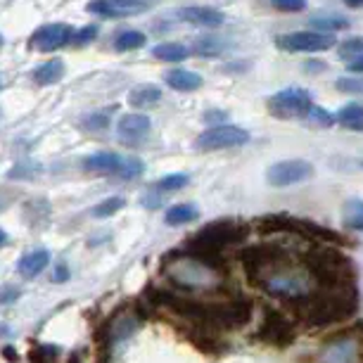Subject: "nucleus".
<instances>
[{
	"instance_id": "31",
	"label": "nucleus",
	"mask_w": 363,
	"mask_h": 363,
	"mask_svg": "<svg viewBox=\"0 0 363 363\" xmlns=\"http://www.w3.org/2000/svg\"><path fill=\"white\" fill-rule=\"evenodd\" d=\"M112 112V109H109ZM109 112H93L84 116V126L91 128V131H102V128H107L109 124Z\"/></svg>"
},
{
	"instance_id": "41",
	"label": "nucleus",
	"mask_w": 363,
	"mask_h": 363,
	"mask_svg": "<svg viewBox=\"0 0 363 363\" xmlns=\"http://www.w3.org/2000/svg\"><path fill=\"white\" fill-rule=\"evenodd\" d=\"M349 72H363V57L356 60V62L349 65Z\"/></svg>"
},
{
	"instance_id": "38",
	"label": "nucleus",
	"mask_w": 363,
	"mask_h": 363,
	"mask_svg": "<svg viewBox=\"0 0 363 363\" xmlns=\"http://www.w3.org/2000/svg\"><path fill=\"white\" fill-rule=\"evenodd\" d=\"M67 276H69V271H67V266H65V264H60L57 269H55V273H52V280H55V283H65Z\"/></svg>"
},
{
	"instance_id": "33",
	"label": "nucleus",
	"mask_w": 363,
	"mask_h": 363,
	"mask_svg": "<svg viewBox=\"0 0 363 363\" xmlns=\"http://www.w3.org/2000/svg\"><path fill=\"white\" fill-rule=\"evenodd\" d=\"M306 119H309L311 124H316L318 128H328L335 121V116L328 114L323 107H311V112L306 114Z\"/></svg>"
},
{
	"instance_id": "5",
	"label": "nucleus",
	"mask_w": 363,
	"mask_h": 363,
	"mask_svg": "<svg viewBox=\"0 0 363 363\" xmlns=\"http://www.w3.org/2000/svg\"><path fill=\"white\" fill-rule=\"evenodd\" d=\"M250 140V133L240 126H230V124H221V126H211L207 131H202L195 138V147L197 150H223V147H238L245 145Z\"/></svg>"
},
{
	"instance_id": "8",
	"label": "nucleus",
	"mask_w": 363,
	"mask_h": 363,
	"mask_svg": "<svg viewBox=\"0 0 363 363\" xmlns=\"http://www.w3.org/2000/svg\"><path fill=\"white\" fill-rule=\"evenodd\" d=\"M257 337L269 342V345L287 347L294 342V330H292L290 320H287L283 313L276 311V309H266L264 311V323H262V328H259Z\"/></svg>"
},
{
	"instance_id": "20",
	"label": "nucleus",
	"mask_w": 363,
	"mask_h": 363,
	"mask_svg": "<svg viewBox=\"0 0 363 363\" xmlns=\"http://www.w3.org/2000/svg\"><path fill=\"white\" fill-rule=\"evenodd\" d=\"M160 98H162V91L155 84H143L138 88H133L131 95H128V102H131L133 107H147V105H155Z\"/></svg>"
},
{
	"instance_id": "11",
	"label": "nucleus",
	"mask_w": 363,
	"mask_h": 363,
	"mask_svg": "<svg viewBox=\"0 0 363 363\" xmlns=\"http://www.w3.org/2000/svg\"><path fill=\"white\" fill-rule=\"evenodd\" d=\"M178 19L195 26H204V29H216L225 22V15L216 8H207V5H190V8L178 10Z\"/></svg>"
},
{
	"instance_id": "34",
	"label": "nucleus",
	"mask_w": 363,
	"mask_h": 363,
	"mask_svg": "<svg viewBox=\"0 0 363 363\" xmlns=\"http://www.w3.org/2000/svg\"><path fill=\"white\" fill-rule=\"evenodd\" d=\"M271 5L280 12H299L306 8V0H271Z\"/></svg>"
},
{
	"instance_id": "32",
	"label": "nucleus",
	"mask_w": 363,
	"mask_h": 363,
	"mask_svg": "<svg viewBox=\"0 0 363 363\" xmlns=\"http://www.w3.org/2000/svg\"><path fill=\"white\" fill-rule=\"evenodd\" d=\"M57 359V347H50V345H40L38 349L31 352V361L33 363H55Z\"/></svg>"
},
{
	"instance_id": "7",
	"label": "nucleus",
	"mask_w": 363,
	"mask_h": 363,
	"mask_svg": "<svg viewBox=\"0 0 363 363\" xmlns=\"http://www.w3.org/2000/svg\"><path fill=\"white\" fill-rule=\"evenodd\" d=\"M311 176H313V167L304 160L278 162V164H273V167L269 169V174H266L269 183L276 188H287V186H294V183L309 181Z\"/></svg>"
},
{
	"instance_id": "19",
	"label": "nucleus",
	"mask_w": 363,
	"mask_h": 363,
	"mask_svg": "<svg viewBox=\"0 0 363 363\" xmlns=\"http://www.w3.org/2000/svg\"><path fill=\"white\" fill-rule=\"evenodd\" d=\"M193 48H195L197 55H202V57H218V55H223L225 50H228L230 43L209 33V36H204V38H197L193 43Z\"/></svg>"
},
{
	"instance_id": "25",
	"label": "nucleus",
	"mask_w": 363,
	"mask_h": 363,
	"mask_svg": "<svg viewBox=\"0 0 363 363\" xmlns=\"http://www.w3.org/2000/svg\"><path fill=\"white\" fill-rule=\"evenodd\" d=\"M311 26L318 29L320 33H335V31L349 29V19L337 17V15H320L311 19Z\"/></svg>"
},
{
	"instance_id": "14",
	"label": "nucleus",
	"mask_w": 363,
	"mask_h": 363,
	"mask_svg": "<svg viewBox=\"0 0 363 363\" xmlns=\"http://www.w3.org/2000/svg\"><path fill=\"white\" fill-rule=\"evenodd\" d=\"M62 77H65V62L60 57L48 60V62L33 69V81H36L38 86H52Z\"/></svg>"
},
{
	"instance_id": "43",
	"label": "nucleus",
	"mask_w": 363,
	"mask_h": 363,
	"mask_svg": "<svg viewBox=\"0 0 363 363\" xmlns=\"http://www.w3.org/2000/svg\"><path fill=\"white\" fill-rule=\"evenodd\" d=\"M8 245V235H5V230L0 228V247H5Z\"/></svg>"
},
{
	"instance_id": "28",
	"label": "nucleus",
	"mask_w": 363,
	"mask_h": 363,
	"mask_svg": "<svg viewBox=\"0 0 363 363\" xmlns=\"http://www.w3.org/2000/svg\"><path fill=\"white\" fill-rule=\"evenodd\" d=\"M143 171H145V164L138 157H126V160H121V167L116 171V176L124 178V181H133V178H138Z\"/></svg>"
},
{
	"instance_id": "42",
	"label": "nucleus",
	"mask_w": 363,
	"mask_h": 363,
	"mask_svg": "<svg viewBox=\"0 0 363 363\" xmlns=\"http://www.w3.org/2000/svg\"><path fill=\"white\" fill-rule=\"evenodd\" d=\"M306 69H316V72H320V69H325V62H309V65H306Z\"/></svg>"
},
{
	"instance_id": "27",
	"label": "nucleus",
	"mask_w": 363,
	"mask_h": 363,
	"mask_svg": "<svg viewBox=\"0 0 363 363\" xmlns=\"http://www.w3.org/2000/svg\"><path fill=\"white\" fill-rule=\"evenodd\" d=\"M340 60H347L349 65L363 57V38H349L337 48Z\"/></svg>"
},
{
	"instance_id": "15",
	"label": "nucleus",
	"mask_w": 363,
	"mask_h": 363,
	"mask_svg": "<svg viewBox=\"0 0 363 363\" xmlns=\"http://www.w3.org/2000/svg\"><path fill=\"white\" fill-rule=\"evenodd\" d=\"M297 233H304L306 238L318 240V242H330V245H345L347 240L335 233L330 228H323V225L313 223V221H297Z\"/></svg>"
},
{
	"instance_id": "13",
	"label": "nucleus",
	"mask_w": 363,
	"mask_h": 363,
	"mask_svg": "<svg viewBox=\"0 0 363 363\" xmlns=\"http://www.w3.org/2000/svg\"><path fill=\"white\" fill-rule=\"evenodd\" d=\"M167 86H171L174 91H181V93H190V91H197L202 86V77L195 72H188V69H171L167 77Z\"/></svg>"
},
{
	"instance_id": "3",
	"label": "nucleus",
	"mask_w": 363,
	"mask_h": 363,
	"mask_svg": "<svg viewBox=\"0 0 363 363\" xmlns=\"http://www.w3.org/2000/svg\"><path fill=\"white\" fill-rule=\"evenodd\" d=\"M266 107H269L271 116H276V119H301V116L311 112L313 105L311 95L304 88H285V91L271 95Z\"/></svg>"
},
{
	"instance_id": "39",
	"label": "nucleus",
	"mask_w": 363,
	"mask_h": 363,
	"mask_svg": "<svg viewBox=\"0 0 363 363\" xmlns=\"http://www.w3.org/2000/svg\"><path fill=\"white\" fill-rule=\"evenodd\" d=\"M223 119H225V114H221V112H211V114H204V121H221V124H223Z\"/></svg>"
},
{
	"instance_id": "10",
	"label": "nucleus",
	"mask_w": 363,
	"mask_h": 363,
	"mask_svg": "<svg viewBox=\"0 0 363 363\" xmlns=\"http://www.w3.org/2000/svg\"><path fill=\"white\" fill-rule=\"evenodd\" d=\"M240 259H242L250 276H255V273H262L269 266L283 262V252L276 245H257V247H247L245 252H240Z\"/></svg>"
},
{
	"instance_id": "6",
	"label": "nucleus",
	"mask_w": 363,
	"mask_h": 363,
	"mask_svg": "<svg viewBox=\"0 0 363 363\" xmlns=\"http://www.w3.org/2000/svg\"><path fill=\"white\" fill-rule=\"evenodd\" d=\"M74 33L77 31H74L69 24H60V22L45 24L33 31V36L29 38V48L40 52H55V50H60V48H65L67 43H72Z\"/></svg>"
},
{
	"instance_id": "35",
	"label": "nucleus",
	"mask_w": 363,
	"mask_h": 363,
	"mask_svg": "<svg viewBox=\"0 0 363 363\" xmlns=\"http://www.w3.org/2000/svg\"><path fill=\"white\" fill-rule=\"evenodd\" d=\"M335 86H337V91H342V93H359V95H363V79H340Z\"/></svg>"
},
{
	"instance_id": "1",
	"label": "nucleus",
	"mask_w": 363,
	"mask_h": 363,
	"mask_svg": "<svg viewBox=\"0 0 363 363\" xmlns=\"http://www.w3.org/2000/svg\"><path fill=\"white\" fill-rule=\"evenodd\" d=\"M306 271L316 280L320 290L335 292V290H349L354 287V269L345 255L337 250L316 247L304 257Z\"/></svg>"
},
{
	"instance_id": "2",
	"label": "nucleus",
	"mask_w": 363,
	"mask_h": 363,
	"mask_svg": "<svg viewBox=\"0 0 363 363\" xmlns=\"http://www.w3.org/2000/svg\"><path fill=\"white\" fill-rule=\"evenodd\" d=\"M247 238V225L233 221H214L197 233L188 245V255H218L223 247L242 242Z\"/></svg>"
},
{
	"instance_id": "46",
	"label": "nucleus",
	"mask_w": 363,
	"mask_h": 363,
	"mask_svg": "<svg viewBox=\"0 0 363 363\" xmlns=\"http://www.w3.org/2000/svg\"><path fill=\"white\" fill-rule=\"evenodd\" d=\"M0 86H3V81H0Z\"/></svg>"
},
{
	"instance_id": "23",
	"label": "nucleus",
	"mask_w": 363,
	"mask_h": 363,
	"mask_svg": "<svg viewBox=\"0 0 363 363\" xmlns=\"http://www.w3.org/2000/svg\"><path fill=\"white\" fill-rule=\"evenodd\" d=\"M323 363H354V345L349 340H342L330 349H325Z\"/></svg>"
},
{
	"instance_id": "12",
	"label": "nucleus",
	"mask_w": 363,
	"mask_h": 363,
	"mask_svg": "<svg viewBox=\"0 0 363 363\" xmlns=\"http://www.w3.org/2000/svg\"><path fill=\"white\" fill-rule=\"evenodd\" d=\"M150 126L152 124H150V119L145 114H126L119 119L116 131H119V138L124 143H138L150 133Z\"/></svg>"
},
{
	"instance_id": "4",
	"label": "nucleus",
	"mask_w": 363,
	"mask_h": 363,
	"mask_svg": "<svg viewBox=\"0 0 363 363\" xmlns=\"http://www.w3.org/2000/svg\"><path fill=\"white\" fill-rule=\"evenodd\" d=\"M337 43L333 33L320 31H292L276 38V45L285 52H323Z\"/></svg>"
},
{
	"instance_id": "24",
	"label": "nucleus",
	"mask_w": 363,
	"mask_h": 363,
	"mask_svg": "<svg viewBox=\"0 0 363 363\" xmlns=\"http://www.w3.org/2000/svg\"><path fill=\"white\" fill-rule=\"evenodd\" d=\"M200 216V211L193 204H174L171 209H167V223L169 225H181V223H190Z\"/></svg>"
},
{
	"instance_id": "37",
	"label": "nucleus",
	"mask_w": 363,
	"mask_h": 363,
	"mask_svg": "<svg viewBox=\"0 0 363 363\" xmlns=\"http://www.w3.org/2000/svg\"><path fill=\"white\" fill-rule=\"evenodd\" d=\"M17 297H19L17 287H5V290H0V304H12Z\"/></svg>"
},
{
	"instance_id": "26",
	"label": "nucleus",
	"mask_w": 363,
	"mask_h": 363,
	"mask_svg": "<svg viewBox=\"0 0 363 363\" xmlns=\"http://www.w3.org/2000/svg\"><path fill=\"white\" fill-rule=\"evenodd\" d=\"M145 33L140 31H121L119 36L114 38V48L119 52H128V50H138V48L145 45Z\"/></svg>"
},
{
	"instance_id": "29",
	"label": "nucleus",
	"mask_w": 363,
	"mask_h": 363,
	"mask_svg": "<svg viewBox=\"0 0 363 363\" xmlns=\"http://www.w3.org/2000/svg\"><path fill=\"white\" fill-rule=\"evenodd\" d=\"M188 174H171V176H164L160 181L155 183V188L160 193H174V190H181L183 186H188Z\"/></svg>"
},
{
	"instance_id": "40",
	"label": "nucleus",
	"mask_w": 363,
	"mask_h": 363,
	"mask_svg": "<svg viewBox=\"0 0 363 363\" xmlns=\"http://www.w3.org/2000/svg\"><path fill=\"white\" fill-rule=\"evenodd\" d=\"M342 3L347 5V8H354V10H359L363 8V0H342Z\"/></svg>"
},
{
	"instance_id": "44",
	"label": "nucleus",
	"mask_w": 363,
	"mask_h": 363,
	"mask_svg": "<svg viewBox=\"0 0 363 363\" xmlns=\"http://www.w3.org/2000/svg\"><path fill=\"white\" fill-rule=\"evenodd\" d=\"M69 363H81V359H79V354H72V359H69Z\"/></svg>"
},
{
	"instance_id": "21",
	"label": "nucleus",
	"mask_w": 363,
	"mask_h": 363,
	"mask_svg": "<svg viewBox=\"0 0 363 363\" xmlns=\"http://www.w3.org/2000/svg\"><path fill=\"white\" fill-rule=\"evenodd\" d=\"M152 52L162 62H183L190 55V50L183 43H160Z\"/></svg>"
},
{
	"instance_id": "36",
	"label": "nucleus",
	"mask_w": 363,
	"mask_h": 363,
	"mask_svg": "<svg viewBox=\"0 0 363 363\" xmlns=\"http://www.w3.org/2000/svg\"><path fill=\"white\" fill-rule=\"evenodd\" d=\"M95 36H98V26H95V24H88V26H84L81 31L74 33V40H72V43L84 45V43H88V40H93Z\"/></svg>"
},
{
	"instance_id": "22",
	"label": "nucleus",
	"mask_w": 363,
	"mask_h": 363,
	"mask_svg": "<svg viewBox=\"0 0 363 363\" xmlns=\"http://www.w3.org/2000/svg\"><path fill=\"white\" fill-rule=\"evenodd\" d=\"M342 223L352 230H363V200H347L342 209Z\"/></svg>"
},
{
	"instance_id": "30",
	"label": "nucleus",
	"mask_w": 363,
	"mask_h": 363,
	"mask_svg": "<svg viewBox=\"0 0 363 363\" xmlns=\"http://www.w3.org/2000/svg\"><path fill=\"white\" fill-rule=\"evenodd\" d=\"M124 204H126L124 197H109V200L100 202L98 207H93V216H98V218L114 216L116 211H121V209H124Z\"/></svg>"
},
{
	"instance_id": "9",
	"label": "nucleus",
	"mask_w": 363,
	"mask_h": 363,
	"mask_svg": "<svg viewBox=\"0 0 363 363\" xmlns=\"http://www.w3.org/2000/svg\"><path fill=\"white\" fill-rule=\"evenodd\" d=\"M147 10V0H93L88 3V12L100 17H133Z\"/></svg>"
},
{
	"instance_id": "18",
	"label": "nucleus",
	"mask_w": 363,
	"mask_h": 363,
	"mask_svg": "<svg viewBox=\"0 0 363 363\" xmlns=\"http://www.w3.org/2000/svg\"><path fill=\"white\" fill-rule=\"evenodd\" d=\"M335 121H337L340 126L349 128V131H361L363 133V105H345L335 116Z\"/></svg>"
},
{
	"instance_id": "17",
	"label": "nucleus",
	"mask_w": 363,
	"mask_h": 363,
	"mask_svg": "<svg viewBox=\"0 0 363 363\" xmlns=\"http://www.w3.org/2000/svg\"><path fill=\"white\" fill-rule=\"evenodd\" d=\"M84 167L91 171H102V174H116L121 167V157L114 152H95L84 160Z\"/></svg>"
},
{
	"instance_id": "16",
	"label": "nucleus",
	"mask_w": 363,
	"mask_h": 363,
	"mask_svg": "<svg viewBox=\"0 0 363 363\" xmlns=\"http://www.w3.org/2000/svg\"><path fill=\"white\" fill-rule=\"evenodd\" d=\"M48 262H50V255H48L45 250H36V252H29V255H24L22 259H19L17 269L24 278H33L45 269Z\"/></svg>"
},
{
	"instance_id": "45",
	"label": "nucleus",
	"mask_w": 363,
	"mask_h": 363,
	"mask_svg": "<svg viewBox=\"0 0 363 363\" xmlns=\"http://www.w3.org/2000/svg\"><path fill=\"white\" fill-rule=\"evenodd\" d=\"M0 45H3V36H0Z\"/></svg>"
}]
</instances>
